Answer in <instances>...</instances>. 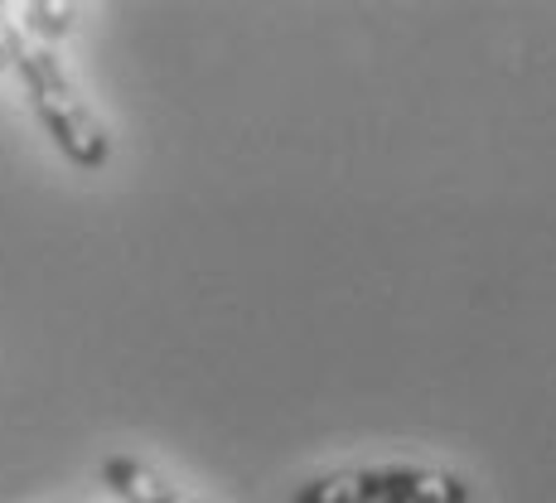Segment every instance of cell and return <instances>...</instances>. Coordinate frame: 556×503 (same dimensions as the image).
<instances>
[{
  "label": "cell",
  "instance_id": "obj_1",
  "mask_svg": "<svg viewBox=\"0 0 556 503\" xmlns=\"http://www.w3.org/2000/svg\"><path fill=\"white\" fill-rule=\"evenodd\" d=\"M15 68H20V78H25L29 102H35V116L45 122L53 146H59V151L68 155L73 165H83V169L106 165L112 141H106L102 122L92 116V106L78 98L73 78L63 73V63L53 59V49L49 45H25L15 53Z\"/></svg>",
  "mask_w": 556,
  "mask_h": 503
},
{
  "label": "cell",
  "instance_id": "obj_2",
  "mask_svg": "<svg viewBox=\"0 0 556 503\" xmlns=\"http://www.w3.org/2000/svg\"><path fill=\"white\" fill-rule=\"evenodd\" d=\"M102 475H106V485H112V494H122L126 503H194V499H185L175 485H165V479L155 475V469H146L141 460H106L102 465Z\"/></svg>",
  "mask_w": 556,
  "mask_h": 503
},
{
  "label": "cell",
  "instance_id": "obj_4",
  "mask_svg": "<svg viewBox=\"0 0 556 503\" xmlns=\"http://www.w3.org/2000/svg\"><path fill=\"white\" fill-rule=\"evenodd\" d=\"M20 49H25V39L15 35V25H10V20H0V63H15Z\"/></svg>",
  "mask_w": 556,
  "mask_h": 503
},
{
  "label": "cell",
  "instance_id": "obj_3",
  "mask_svg": "<svg viewBox=\"0 0 556 503\" xmlns=\"http://www.w3.org/2000/svg\"><path fill=\"white\" fill-rule=\"evenodd\" d=\"M25 15H29V29H35L39 39H59L63 29H68V15H73V5H25Z\"/></svg>",
  "mask_w": 556,
  "mask_h": 503
}]
</instances>
